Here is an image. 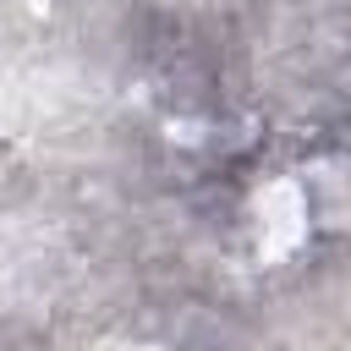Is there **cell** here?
<instances>
[{"mask_svg":"<svg viewBox=\"0 0 351 351\" xmlns=\"http://www.w3.org/2000/svg\"><path fill=\"white\" fill-rule=\"evenodd\" d=\"M307 214L329 236H351V154H318L307 165Z\"/></svg>","mask_w":351,"mask_h":351,"instance_id":"6da1fadb","label":"cell"}]
</instances>
